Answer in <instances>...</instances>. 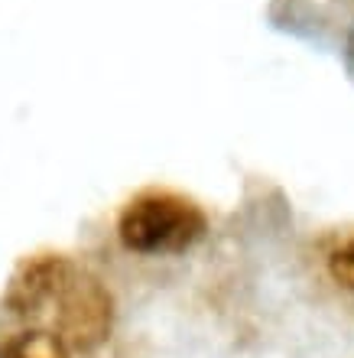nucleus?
<instances>
[{"label": "nucleus", "mask_w": 354, "mask_h": 358, "mask_svg": "<svg viewBox=\"0 0 354 358\" xmlns=\"http://www.w3.org/2000/svg\"><path fill=\"white\" fill-rule=\"evenodd\" d=\"M0 358H68V345L56 332L27 329L0 345Z\"/></svg>", "instance_id": "nucleus-3"}, {"label": "nucleus", "mask_w": 354, "mask_h": 358, "mask_svg": "<svg viewBox=\"0 0 354 358\" xmlns=\"http://www.w3.org/2000/svg\"><path fill=\"white\" fill-rule=\"evenodd\" d=\"M7 310L33 329L56 332L68 349H98L114 326V300L88 267L66 255H33L13 271Z\"/></svg>", "instance_id": "nucleus-1"}, {"label": "nucleus", "mask_w": 354, "mask_h": 358, "mask_svg": "<svg viewBox=\"0 0 354 358\" xmlns=\"http://www.w3.org/2000/svg\"><path fill=\"white\" fill-rule=\"evenodd\" d=\"M328 273L338 287H345L348 293H354V231L345 235L332 251H328Z\"/></svg>", "instance_id": "nucleus-4"}, {"label": "nucleus", "mask_w": 354, "mask_h": 358, "mask_svg": "<svg viewBox=\"0 0 354 358\" xmlns=\"http://www.w3.org/2000/svg\"><path fill=\"white\" fill-rule=\"evenodd\" d=\"M205 212L176 192H143L124 206L117 235L127 251L137 255H179L205 235Z\"/></svg>", "instance_id": "nucleus-2"}]
</instances>
